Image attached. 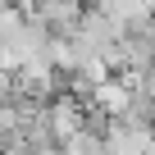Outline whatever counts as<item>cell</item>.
I'll use <instances>...</instances> for the list:
<instances>
[{
  "instance_id": "6da1fadb",
  "label": "cell",
  "mask_w": 155,
  "mask_h": 155,
  "mask_svg": "<svg viewBox=\"0 0 155 155\" xmlns=\"http://www.w3.org/2000/svg\"><path fill=\"white\" fill-rule=\"evenodd\" d=\"M82 105H91V110L105 114V119H128V110H132V87L123 82V78H110V82H101Z\"/></svg>"
},
{
  "instance_id": "7a4b0ae2",
  "label": "cell",
  "mask_w": 155,
  "mask_h": 155,
  "mask_svg": "<svg viewBox=\"0 0 155 155\" xmlns=\"http://www.w3.org/2000/svg\"><path fill=\"white\" fill-rule=\"evenodd\" d=\"M59 150L64 155H105V141H101V132H73L68 141H59Z\"/></svg>"
}]
</instances>
